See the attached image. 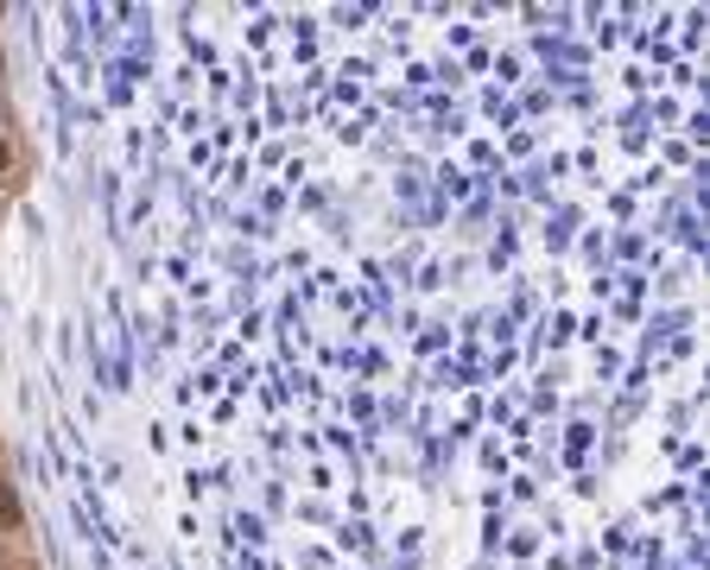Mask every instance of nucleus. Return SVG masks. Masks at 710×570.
<instances>
[{
	"mask_svg": "<svg viewBox=\"0 0 710 570\" xmlns=\"http://www.w3.org/2000/svg\"><path fill=\"white\" fill-rule=\"evenodd\" d=\"M13 165H20V153H13V140L0 133V172H13Z\"/></svg>",
	"mask_w": 710,
	"mask_h": 570,
	"instance_id": "nucleus-1",
	"label": "nucleus"
}]
</instances>
